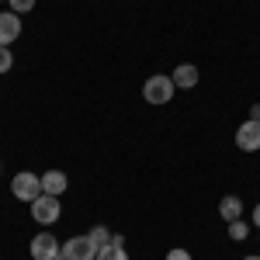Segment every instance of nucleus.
<instances>
[{
	"label": "nucleus",
	"mask_w": 260,
	"mask_h": 260,
	"mask_svg": "<svg viewBox=\"0 0 260 260\" xmlns=\"http://www.w3.org/2000/svg\"><path fill=\"white\" fill-rule=\"evenodd\" d=\"M174 80L167 77V73H153L149 80L142 83V98H146V104H170V98H174Z\"/></svg>",
	"instance_id": "nucleus-1"
},
{
	"label": "nucleus",
	"mask_w": 260,
	"mask_h": 260,
	"mask_svg": "<svg viewBox=\"0 0 260 260\" xmlns=\"http://www.w3.org/2000/svg\"><path fill=\"white\" fill-rule=\"evenodd\" d=\"M11 194L18 201H31L42 194V177L39 174H31V170H21V174H14V180H11Z\"/></svg>",
	"instance_id": "nucleus-2"
},
{
	"label": "nucleus",
	"mask_w": 260,
	"mask_h": 260,
	"mask_svg": "<svg viewBox=\"0 0 260 260\" xmlns=\"http://www.w3.org/2000/svg\"><path fill=\"white\" fill-rule=\"evenodd\" d=\"M98 243L90 240V233H83V236H70V240L62 243V257L66 260H98Z\"/></svg>",
	"instance_id": "nucleus-3"
},
{
	"label": "nucleus",
	"mask_w": 260,
	"mask_h": 260,
	"mask_svg": "<svg viewBox=\"0 0 260 260\" xmlns=\"http://www.w3.org/2000/svg\"><path fill=\"white\" fill-rule=\"evenodd\" d=\"M31 219L39 222V225H56V219H59V198L39 194V198L31 201Z\"/></svg>",
	"instance_id": "nucleus-4"
},
{
	"label": "nucleus",
	"mask_w": 260,
	"mask_h": 260,
	"mask_svg": "<svg viewBox=\"0 0 260 260\" xmlns=\"http://www.w3.org/2000/svg\"><path fill=\"white\" fill-rule=\"evenodd\" d=\"M28 250H31V257H35V260H56L62 253V243L56 240L49 229H45V233H39V236L31 240V246H28Z\"/></svg>",
	"instance_id": "nucleus-5"
},
{
	"label": "nucleus",
	"mask_w": 260,
	"mask_h": 260,
	"mask_svg": "<svg viewBox=\"0 0 260 260\" xmlns=\"http://www.w3.org/2000/svg\"><path fill=\"white\" fill-rule=\"evenodd\" d=\"M236 146H240L243 153H260V121H243L240 128H236Z\"/></svg>",
	"instance_id": "nucleus-6"
},
{
	"label": "nucleus",
	"mask_w": 260,
	"mask_h": 260,
	"mask_svg": "<svg viewBox=\"0 0 260 260\" xmlns=\"http://www.w3.org/2000/svg\"><path fill=\"white\" fill-rule=\"evenodd\" d=\"M21 14L14 11H0V45H14L21 39Z\"/></svg>",
	"instance_id": "nucleus-7"
},
{
	"label": "nucleus",
	"mask_w": 260,
	"mask_h": 260,
	"mask_svg": "<svg viewBox=\"0 0 260 260\" xmlns=\"http://www.w3.org/2000/svg\"><path fill=\"white\" fill-rule=\"evenodd\" d=\"M70 187V177L62 170H45L42 174V194H52V198H62Z\"/></svg>",
	"instance_id": "nucleus-8"
},
{
	"label": "nucleus",
	"mask_w": 260,
	"mask_h": 260,
	"mask_svg": "<svg viewBox=\"0 0 260 260\" xmlns=\"http://www.w3.org/2000/svg\"><path fill=\"white\" fill-rule=\"evenodd\" d=\"M170 80H174V87H180V90H191V87H198L201 73H198V66H194V62H180L177 70L170 73Z\"/></svg>",
	"instance_id": "nucleus-9"
},
{
	"label": "nucleus",
	"mask_w": 260,
	"mask_h": 260,
	"mask_svg": "<svg viewBox=\"0 0 260 260\" xmlns=\"http://www.w3.org/2000/svg\"><path fill=\"white\" fill-rule=\"evenodd\" d=\"M98 260H128V253H125V240H121V236H111V243L98 250Z\"/></svg>",
	"instance_id": "nucleus-10"
},
{
	"label": "nucleus",
	"mask_w": 260,
	"mask_h": 260,
	"mask_svg": "<svg viewBox=\"0 0 260 260\" xmlns=\"http://www.w3.org/2000/svg\"><path fill=\"white\" fill-rule=\"evenodd\" d=\"M219 215L225 222H233V219H243V201L236 198V194H225V198L219 201Z\"/></svg>",
	"instance_id": "nucleus-11"
},
{
	"label": "nucleus",
	"mask_w": 260,
	"mask_h": 260,
	"mask_svg": "<svg viewBox=\"0 0 260 260\" xmlns=\"http://www.w3.org/2000/svg\"><path fill=\"white\" fill-rule=\"evenodd\" d=\"M225 225H229V240L243 243L246 236H250V222H243V219H233V222H225Z\"/></svg>",
	"instance_id": "nucleus-12"
},
{
	"label": "nucleus",
	"mask_w": 260,
	"mask_h": 260,
	"mask_svg": "<svg viewBox=\"0 0 260 260\" xmlns=\"http://www.w3.org/2000/svg\"><path fill=\"white\" fill-rule=\"evenodd\" d=\"M90 240L98 243V246H108V243H111V229H108V225H94V229H90Z\"/></svg>",
	"instance_id": "nucleus-13"
},
{
	"label": "nucleus",
	"mask_w": 260,
	"mask_h": 260,
	"mask_svg": "<svg viewBox=\"0 0 260 260\" xmlns=\"http://www.w3.org/2000/svg\"><path fill=\"white\" fill-rule=\"evenodd\" d=\"M11 66H14V52H11V45H0V73H11Z\"/></svg>",
	"instance_id": "nucleus-14"
},
{
	"label": "nucleus",
	"mask_w": 260,
	"mask_h": 260,
	"mask_svg": "<svg viewBox=\"0 0 260 260\" xmlns=\"http://www.w3.org/2000/svg\"><path fill=\"white\" fill-rule=\"evenodd\" d=\"M35 4H39V0H7V7H11L14 14H28Z\"/></svg>",
	"instance_id": "nucleus-15"
},
{
	"label": "nucleus",
	"mask_w": 260,
	"mask_h": 260,
	"mask_svg": "<svg viewBox=\"0 0 260 260\" xmlns=\"http://www.w3.org/2000/svg\"><path fill=\"white\" fill-rule=\"evenodd\" d=\"M167 260H191V253H187V250H170V253H167Z\"/></svg>",
	"instance_id": "nucleus-16"
},
{
	"label": "nucleus",
	"mask_w": 260,
	"mask_h": 260,
	"mask_svg": "<svg viewBox=\"0 0 260 260\" xmlns=\"http://www.w3.org/2000/svg\"><path fill=\"white\" fill-rule=\"evenodd\" d=\"M250 121H260V104H253V108H250Z\"/></svg>",
	"instance_id": "nucleus-17"
},
{
	"label": "nucleus",
	"mask_w": 260,
	"mask_h": 260,
	"mask_svg": "<svg viewBox=\"0 0 260 260\" xmlns=\"http://www.w3.org/2000/svg\"><path fill=\"white\" fill-rule=\"evenodd\" d=\"M253 225H257V229H260V205H257V208H253Z\"/></svg>",
	"instance_id": "nucleus-18"
},
{
	"label": "nucleus",
	"mask_w": 260,
	"mask_h": 260,
	"mask_svg": "<svg viewBox=\"0 0 260 260\" xmlns=\"http://www.w3.org/2000/svg\"><path fill=\"white\" fill-rule=\"evenodd\" d=\"M243 260H260V253H250V257H243Z\"/></svg>",
	"instance_id": "nucleus-19"
},
{
	"label": "nucleus",
	"mask_w": 260,
	"mask_h": 260,
	"mask_svg": "<svg viewBox=\"0 0 260 260\" xmlns=\"http://www.w3.org/2000/svg\"><path fill=\"white\" fill-rule=\"evenodd\" d=\"M56 260H66V257H62V253H59V257H56Z\"/></svg>",
	"instance_id": "nucleus-20"
},
{
	"label": "nucleus",
	"mask_w": 260,
	"mask_h": 260,
	"mask_svg": "<svg viewBox=\"0 0 260 260\" xmlns=\"http://www.w3.org/2000/svg\"><path fill=\"white\" fill-rule=\"evenodd\" d=\"M0 4H7V0H0Z\"/></svg>",
	"instance_id": "nucleus-21"
}]
</instances>
